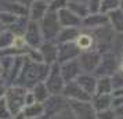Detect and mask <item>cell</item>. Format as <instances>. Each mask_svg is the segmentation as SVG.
I'll use <instances>...</instances> for the list:
<instances>
[{"instance_id": "obj_1", "label": "cell", "mask_w": 123, "mask_h": 119, "mask_svg": "<svg viewBox=\"0 0 123 119\" xmlns=\"http://www.w3.org/2000/svg\"><path fill=\"white\" fill-rule=\"evenodd\" d=\"M25 96H26V90L22 87H11L7 90V96L4 100L7 102L10 112L17 113L25 105Z\"/></svg>"}, {"instance_id": "obj_2", "label": "cell", "mask_w": 123, "mask_h": 119, "mask_svg": "<svg viewBox=\"0 0 123 119\" xmlns=\"http://www.w3.org/2000/svg\"><path fill=\"white\" fill-rule=\"evenodd\" d=\"M71 109L78 119H95V109L90 101L69 100Z\"/></svg>"}, {"instance_id": "obj_3", "label": "cell", "mask_w": 123, "mask_h": 119, "mask_svg": "<svg viewBox=\"0 0 123 119\" xmlns=\"http://www.w3.org/2000/svg\"><path fill=\"white\" fill-rule=\"evenodd\" d=\"M46 87L53 94H58L64 90V79H62L61 71L57 65H54L51 68V71H49L47 80H46Z\"/></svg>"}, {"instance_id": "obj_4", "label": "cell", "mask_w": 123, "mask_h": 119, "mask_svg": "<svg viewBox=\"0 0 123 119\" xmlns=\"http://www.w3.org/2000/svg\"><path fill=\"white\" fill-rule=\"evenodd\" d=\"M44 19H43V33H44L46 39H53V38H57L58 33H60V29H61V25L58 22V17H57L54 13H49L46 14Z\"/></svg>"}, {"instance_id": "obj_5", "label": "cell", "mask_w": 123, "mask_h": 119, "mask_svg": "<svg viewBox=\"0 0 123 119\" xmlns=\"http://www.w3.org/2000/svg\"><path fill=\"white\" fill-rule=\"evenodd\" d=\"M78 63H79V67H80V71L93 72L100 67L101 57L97 53H84L78 58Z\"/></svg>"}, {"instance_id": "obj_6", "label": "cell", "mask_w": 123, "mask_h": 119, "mask_svg": "<svg viewBox=\"0 0 123 119\" xmlns=\"http://www.w3.org/2000/svg\"><path fill=\"white\" fill-rule=\"evenodd\" d=\"M57 17H58L60 25L64 26V28H78L79 25L82 24V18H79L76 14H73L68 7L58 10Z\"/></svg>"}, {"instance_id": "obj_7", "label": "cell", "mask_w": 123, "mask_h": 119, "mask_svg": "<svg viewBox=\"0 0 123 119\" xmlns=\"http://www.w3.org/2000/svg\"><path fill=\"white\" fill-rule=\"evenodd\" d=\"M64 93H65V96L69 97L71 100H76V101H90V100H91V96L87 94V93H86L76 82H73V80H71L67 86H64Z\"/></svg>"}, {"instance_id": "obj_8", "label": "cell", "mask_w": 123, "mask_h": 119, "mask_svg": "<svg viewBox=\"0 0 123 119\" xmlns=\"http://www.w3.org/2000/svg\"><path fill=\"white\" fill-rule=\"evenodd\" d=\"M62 71H61V75H62V79L64 80H71L76 79L79 75H80V67H79V63L76 60H71V61H67V63L62 65Z\"/></svg>"}, {"instance_id": "obj_9", "label": "cell", "mask_w": 123, "mask_h": 119, "mask_svg": "<svg viewBox=\"0 0 123 119\" xmlns=\"http://www.w3.org/2000/svg\"><path fill=\"white\" fill-rule=\"evenodd\" d=\"M79 53H80V50L76 47V44H73V43H64V46L58 50V56L57 57H60V61L67 63V61H71V60H76Z\"/></svg>"}, {"instance_id": "obj_10", "label": "cell", "mask_w": 123, "mask_h": 119, "mask_svg": "<svg viewBox=\"0 0 123 119\" xmlns=\"http://www.w3.org/2000/svg\"><path fill=\"white\" fill-rule=\"evenodd\" d=\"M25 42H28L31 46H39L42 42V31L37 26V24L32 21L29 22L28 28H26V36H25Z\"/></svg>"}, {"instance_id": "obj_11", "label": "cell", "mask_w": 123, "mask_h": 119, "mask_svg": "<svg viewBox=\"0 0 123 119\" xmlns=\"http://www.w3.org/2000/svg\"><path fill=\"white\" fill-rule=\"evenodd\" d=\"M76 83H78L87 94H90V96L95 94V85H97V80H95L93 76H90V75H87V74L79 75L78 78H76Z\"/></svg>"}, {"instance_id": "obj_12", "label": "cell", "mask_w": 123, "mask_h": 119, "mask_svg": "<svg viewBox=\"0 0 123 119\" xmlns=\"http://www.w3.org/2000/svg\"><path fill=\"white\" fill-rule=\"evenodd\" d=\"M47 1L46 0H36L32 7H31V17L33 21H39L46 15V11H47Z\"/></svg>"}, {"instance_id": "obj_13", "label": "cell", "mask_w": 123, "mask_h": 119, "mask_svg": "<svg viewBox=\"0 0 123 119\" xmlns=\"http://www.w3.org/2000/svg\"><path fill=\"white\" fill-rule=\"evenodd\" d=\"M108 21L111 22L112 28L115 29L116 32L119 33H122L123 32V11L120 8H116V10H113V11L108 13Z\"/></svg>"}, {"instance_id": "obj_14", "label": "cell", "mask_w": 123, "mask_h": 119, "mask_svg": "<svg viewBox=\"0 0 123 119\" xmlns=\"http://www.w3.org/2000/svg\"><path fill=\"white\" fill-rule=\"evenodd\" d=\"M105 22H108V17L101 15V14H90L83 21V24L89 28H102V25Z\"/></svg>"}, {"instance_id": "obj_15", "label": "cell", "mask_w": 123, "mask_h": 119, "mask_svg": "<svg viewBox=\"0 0 123 119\" xmlns=\"http://www.w3.org/2000/svg\"><path fill=\"white\" fill-rule=\"evenodd\" d=\"M93 107L94 109L98 112V111H104V109H108L111 108L112 105V96L111 94H101V96H95V98L93 100Z\"/></svg>"}, {"instance_id": "obj_16", "label": "cell", "mask_w": 123, "mask_h": 119, "mask_svg": "<svg viewBox=\"0 0 123 119\" xmlns=\"http://www.w3.org/2000/svg\"><path fill=\"white\" fill-rule=\"evenodd\" d=\"M112 82L109 76H102L101 79L97 80L95 85V96H101V94H111L112 93Z\"/></svg>"}, {"instance_id": "obj_17", "label": "cell", "mask_w": 123, "mask_h": 119, "mask_svg": "<svg viewBox=\"0 0 123 119\" xmlns=\"http://www.w3.org/2000/svg\"><path fill=\"white\" fill-rule=\"evenodd\" d=\"M93 43H94V39L90 36V35H78V38L75 39V44L80 51H87L91 50L93 47Z\"/></svg>"}, {"instance_id": "obj_18", "label": "cell", "mask_w": 123, "mask_h": 119, "mask_svg": "<svg viewBox=\"0 0 123 119\" xmlns=\"http://www.w3.org/2000/svg\"><path fill=\"white\" fill-rule=\"evenodd\" d=\"M78 35H79L78 28H64L58 33L57 39L60 40V42H62V43H69V42H72V40L76 39Z\"/></svg>"}, {"instance_id": "obj_19", "label": "cell", "mask_w": 123, "mask_h": 119, "mask_svg": "<svg viewBox=\"0 0 123 119\" xmlns=\"http://www.w3.org/2000/svg\"><path fill=\"white\" fill-rule=\"evenodd\" d=\"M40 53H42V57H43L44 61L54 63L57 56H58V49H55V46H53V44H44L42 47Z\"/></svg>"}, {"instance_id": "obj_20", "label": "cell", "mask_w": 123, "mask_h": 119, "mask_svg": "<svg viewBox=\"0 0 123 119\" xmlns=\"http://www.w3.org/2000/svg\"><path fill=\"white\" fill-rule=\"evenodd\" d=\"M68 8H69L73 14H76L79 18H86L89 15V8H87V6L83 4V3L71 1V3H68Z\"/></svg>"}, {"instance_id": "obj_21", "label": "cell", "mask_w": 123, "mask_h": 119, "mask_svg": "<svg viewBox=\"0 0 123 119\" xmlns=\"http://www.w3.org/2000/svg\"><path fill=\"white\" fill-rule=\"evenodd\" d=\"M44 111V108L42 104L39 102H33V104H31V105H26L25 108V111H24V115L26 116V118H37L40 116L42 113Z\"/></svg>"}, {"instance_id": "obj_22", "label": "cell", "mask_w": 123, "mask_h": 119, "mask_svg": "<svg viewBox=\"0 0 123 119\" xmlns=\"http://www.w3.org/2000/svg\"><path fill=\"white\" fill-rule=\"evenodd\" d=\"M120 6V0H101V13H111L113 10L119 8Z\"/></svg>"}, {"instance_id": "obj_23", "label": "cell", "mask_w": 123, "mask_h": 119, "mask_svg": "<svg viewBox=\"0 0 123 119\" xmlns=\"http://www.w3.org/2000/svg\"><path fill=\"white\" fill-rule=\"evenodd\" d=\"M32 94H33L36 101H44L46 98L49 97V90H47L44 83H39V85H36L35 93H32Z\"/></svg>"}, {"instance_id": "obj_24", "label": "cell", "mask_w": 123, "mask_h": 119, "mask_svg": "<svg viewBox=\"0 0 123 119\" xmlns=\"http://www.w3.org/2000/svg\"><path fill=\"white\" fill-rule=\"evenodd\" d=\"M111 82H112V89L115 91L123 90V74L120 71L113 74V76L111 78Z\"/></svg>"}, {"instance_id": "obj_25", "label": "cell", "mask_w": 123, "mask_h": 119, "mask_svg": "<svg viewBox=\"0 0 123 119\" xmlns=\"http://www.w3.org/2000/svg\"><path fill=\"white\" fill-rule=\"evenodd\" d=\"M12 42H14V35L11 32H3L0 35V49H6L8 46H12Z\"/></svg>"}, {"instance_id": "obj_26", "label": "cell", "mask_w": 123, "mask_h": 119, "mask_svg": "<svg viewBox=\"0 0 123 119\" xmlns=\"http://www.w3.org/2000/svg\"><path fill=\"white\" fill-rule=\"evenodd\" d=\"M95 119H117V115L113 109L108 108L104 111H98L95 113Z\"/></svg>"}, {"instance_id": "obj_27", "label": "cell", "mask_w": 123, "mask_h": 119, "mask_svg": "<svg viewBox=\"0 0 123 119\" xmlns=\"http://www.w3.org/2000/svg\"><path fill=\"white\" fill-rule=\"evenodd\" d=\"M10 109L7 107V102L4 98H0V119H8L10 118Z\"/></svg>"}, {"instance_id": "obj_28", "label": "cell", "mask_w": 123, "mask_h": 119, "mask_svg": "<svg viewBox=\"0 0 123 119\" xmlns=\"http://www.w3.org/2000/svg\"><path fill=\"white\" fill-rule=\"evenodd\" d=\"M100 7H101V0H89V13L91 14H97L100 11Z\"/></svg>"}, {"instance_id": "obj_29", "label": "cell", "mask_w": 123, "mask_h": 119, "mask_svg": "<svg viewBox=\"0 0 123 119\" xmlns=\"http://www.w3.org/2000/svg\"><path fill=\"white\" fill-rule=\"evenodd\" d=\"M0 19H1L3 24H12L17 19V17H15V14H12V13H4V14H1Z\"/></svg>"}, {"instance_id": "obj_30", "label": "cell", "mask_w": 123, "mask_h": 119, "mask_svg": "<svg viewBox=\"0 0 123 119\" xmlns=\"http://www.w3.org/2000/svg\"><path fill=\"white\" fill-rule=\"evenodd\" d=\"M53 4L54 6H51V8H54V10H61V8H65L68 4V1L67 0H53Z\"/></svg>"}, {"instance_id": "obj_31", "label": "cell", "mask_w": 123, "mask_h": 119, "mask_svg": "<svg viewBox=\"0 0 123 119\" xmlns=\"http://www.w3.org/2000/svg\"><path fill=\"white\" fill-rule=\"evenodd\" d=\"M14 119H26V116L24 115V112H21V113H17V115H14Z\"/></svg>"}, {"instance_id": "obj_32", "label": "cell", "mask_w": 123, "mask_h": 119, "mask_svg": "<svg viewBox=\"0 0 123 119\" xmlns=\"http://www.w3.org/2000/svg\"><path fill=\"white\" fill-rule=\"evenodd\" d=\"M4 72V69H3V65H1V63H0V75Z\"/></svg>"}, {"instance_id": "obj_33", "label": "cell", "mask_w": 123, "mask_h": 119, "mask_svg": "<svg viewBox=\"0 0 123 119\" xmlns=\"http://www.w3.org/2000/svg\"><path fill=\"white\" fill-rule=\"evenodd\" d=\"M119 71H120V72H122V74H123V63L120 64V68H119Z\"/></svg>"}, {"instance_id": "obj_34", "label": "cell", "mask_w": 123, "mask_h": 119, "mask_svg": "<svg viewBox=\"0 0 123 119\" xmlns=\"http://www.w3.org/2000/svg\"><path fill=\"white\" fill-rule=\"evenodd\" d=\"M119 8H120V10L123 11V1H120V6H119Z\"/></svg>"}, {"instance_id": "obj_35", "label": "cell", "mask_w": 123, "mask_h": 119, "mask_svg": "<svg viewBox=\"0 0 123 119\" xmlns=\"http://www.w3.org/2000/svg\"><path fill=\"white\" fill-rule=\"evenodd\" d=\"M0 86H1V79H0Z\"/></svg>"}, {"instance_id": "obj_36", "label": "cell", "mask_w": 123, "mask_h": 119, "mask_svg": "<svg viewBox=\"0 0 123 119\" xmlns=\"http://www.w3.org/2000/svg\"><path fill=\"white\" fill-rule=\"evenodd\" d=\"M119 119H123V116H120V118H119Z\"/></svg>"}, {"instance_id": "obj_37", "label": "cell", "mask_w": 123, "mask_h": 119, "mask_svg": "<svg viewBox=\"0 0 123 119\" xmlns=\"http://www.w3.org/2000/svg\"><path fill=\"white\" fill-rule=\"evenodd\" d=\"M47 1H53V0H47Z\"/></svg>"}]
</instances>
